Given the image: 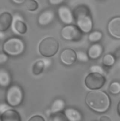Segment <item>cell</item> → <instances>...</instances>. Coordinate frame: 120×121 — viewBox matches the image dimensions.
<instances>
[{
    "mask_svg": "<svg viewBox=\"0 0 120 121\" xmlns=\"http://www.w3.org/2000/svg\"><path fill=\"white\" fill-rule=\"evenodd\" d=\"M25 6L27 10L34 11L37 9L39 5L35 0H27L25 2Z\"/></svg>",
    "mask_w": 120,
    "mask_h": 121,
    "instance_id": "obj_20",
    "label": "cell"
},
{
    "mask_svg": "<svg viewBox=\"0 0 120 121\" xmlns=\"http://www.w3.org/2000/svg\"><path fill=\"white\" fill-rule=\"evenodd\" d=\"M65 106V104L63 100L60 99H56L51 105V111L53 113H58L64 109Z\"/></svg>",
    "mask_w": 120,
    "mask_h": 121,
    "instance_id": "obj_18",
    "label": "cell"
},
{
    "mask_svg": "<svg viewBox=\"0 0 120 121\" xmlns=\"http://www.w3.org/2000/svg\"><path fill=\"white\" fill-rule=\"evenodd\" d=\"M87 105L92 109L98 112L106 111L110 106V99L104 92L98 90L91 91L86 97Z\"/></svg>",
    "mask_w": 120,
    "mask_h": 121,
    "instance_id": "obj_1",
    "label": "cell"
},
{
    "mask_svg": "<svg viewBox=\"0 0 120 121\" xmlns=\"http://www.w3.org/2000/svg\"><path fill=\"white\" fill-rule=\"evenodd\" d=\"M9 108L8 106L5 104H3V105H1L0 107V112L1 114L5 112L8 110Z\"/></svg>",
    "mask_w": 120,
    "mask_h": 121,
    "instance_id": "obj_30",
    "label": "cell"
},
{
    "mask_svg": "<svg viewBox=\"0 0 120 121\" xmlns=\"http://www.w3.org/2000/svg\"><path fill=\"white\" fill-rule=\"evenodd\" d=\"M28 121H45V120L41 116H35L31 117Z\"/></svg>",
    "mask_w": 120,
    "mask_h": 121,
    "instance_id": "obj_29",
    "label": "cell"
},
{
    "mask_svg": "<svg viewBox=\"0 0 120 121\" xmlns=\"http://www.w3.org/2000/svg\"><path fill=\"white\" fill-rule=\"evenodd\" d=\"M102 47L98 44L93 45L89 50V56L91 59H95L98 58L103 52Z\"/></svg>",
    "mask_w": 120,
    "mask_h": 121,
    "instance_id": "obj_16",
    "label": "cell"
},
{
    "mask_svg": "<svg viewBox=\"0 0 120 121\" xmlns=\"http://www.w3.org/2000/svg\"><path fill=\"white\" fill-rule=\"evenodd\" d=\"M25 48L23 40L17 37L9 38L3 45V50L4 52L13 56L21 55L24 51Z\"/></svg>",
    "mask_w": 120,
    "mask_h": 121,
    "instance_id": "obj_2",
    "label": "cell"
},
{
    "mask_svg": "<svg viewBox=\"0 0 120 121\" xmlns=\"http://www.w3.org/2000/svg\"><path fill=\"white\" fill-rule=\"evenodd\" d=\"M58 15L61 21L66 25H70L74 21L73 14L70 9L66 5L61 6L58 10Z\"/></svg>",
    "mask_w": 120,
    "mask_h": 121,
    "instance_id": "obj_8",
    "label": "cell"
},
{
    "mask_svg": "<svg viewBox=\"0 0 120 121\" xmlns=\"http://www.w3.org/2000/svg\"><path fill=\"white\" fill-rule=\"evenodd\" d=\"M1 121H20V117L17 112L8 109L2 114L1 117Z\"/></svg>",
    "mask_w": 120,
    "mask_h": 121,
    "instance_id": "obj_14",
    "label": "cell"
},
{
    "mask_svg": "<svg viewBox=\"0 0 120 121\" xmlns=\"http://www.w3.org/2000/svg\"><path fill=\"white\" fill-rule=\"evenodd\" d=\"M11 0L15 4H21L24 3L26 0Z\"/></svg>",
    "mask_w": 120,
    "mask_h": 121,
    "instance_id": "obj_32",
    "label": "cell"
},
{
    "mask_svg": "<svg viewBox=\"0 0 120 121\" xmlns=\"http://www.w3.org/2000/svg\"><path fill=\"white\" fill-rule=\"evenodd\" d=\"M55 17L54 11L51 9H48L42 12L38 18V23L42 26H46L52 22Z\"/></svg>",
    "mask_w": 120,
    "mask_h": 121,
    "instance_id": "obj_9",
    "label": "cell"
},
{
    "mask_svg": "<svg viewBox=\"0 0 120 121\" xmlns=\"http://www.w3.org/2000/svg\"><path fill=\"white\" fill-rule=\"evenodd\" d=\"M12 27L15 32L22 35L26 33L27 30V27L22 17L18 14H15L13 17Z\"/></svg>",
    "mask_w": 120,
    "mask_h": 121,
    "instance_id": "obj_11",
    "label": "cell"
},
{
    "mask_svg": "<svg viewBox=\"0 0 120 121\" xmlns=\"http://www.w3.org/2000/svg\"><path fill=\"white\" fill-rule=\"evenodd\" d=\"M66 117L62 114H58L52 117L49 121H68Z\"/></svg>",
    "mask_w": 120,
    "mask_h": 121,
    "instance_id": "obj_24",
    "label": "cell"
},
{
    "mask_svg": "<svg viewBox=\"0 0 120 121\" xmlns=\"http://www.w3.org/2000/svg\"><path fill=\"white\" fill-rule=\"evenodd\" d=\"M65 0H48L49 3L53 6H57L62 3Z\"/></svg>",
    "mask_w": 120,
    "mask_h": 121,
    "instance_id": "obj_28",
    "label": "cell"
},
{
    "mask_svg": "<svg viewBox=\"0 0 120 121\" xmlns=\"http://www.w3.org/2000/svg\"><path fill=\"white\" fill-rule=\"evenodd\" d=\"M59 44L54 38L47 37L40 43L39 50L40 54L45 57H51L56 54L58 51Z\"/></svg>",
    "mask_w": 120,
    "mask_h": 121,
    "instance_id": "obj_3",
    "label": "cell"
},
{
    "mask_svg": "<svg viewBox=\"0 0 120 121\" xmlns=\"http://www.w3.org/2000/svg\"><path fill=\"white\" fill-rule=\"evenodd\" d=\"M11 82V77L8 72L5 70L0 71V85L3 87H6Z\"/></svg>",
    "mask_w": 120,
    "mask_h": 121,
    "instance_id": "obj_17",
    "label": "cell"
},
{
    "mask_svg": "<svg viewBox=\"0 0 120 121\" xmlns=\"http://www.w3.org/2000/svg\"><path fill=\"white\" fill-rule=\"evenodd\" d=\"M77 57L80 60L83 62H86L89 59L87 55L84 52H79L77 54Z\"/></svg>",
    "mask_w": 120,
    "mask_h": 121,
    "instance_id": "obj_26",
    "label": "cell"
},
{
    "mask_svg": "<svg viewBox=\"0 0 120 121\" xmlns=\"http://www.w3.org/2000/svg\"><path fill=\"white\" fill-rule=\"evenodd\" d=\"M115 61L114 57L110 54L105 55L103 59V63L106 66H111L114 64Z\"/></svg>",
    "mask_w": 120,
    "mask_h": 121,
    "instance_id": "obj_22",
    "label": "cell"
},
{
    "mask_svg": "<svg viewBox=\"0 0 120 121\" xmlns=\"http://www.w3.org/2000/svg\"><path fill=\"white\" fill-rule=\"evenodd\" d=\"M23 91L20 86L16 85L10 86L6 94V99L8 104L12 107L18 106L23 99Z\"/></svg>",
    "mask_w": 120,
    "mask_h": 121,
    "instance_id": "obj_4",
    "label": "cell"
},
{
    "mask_svg": "<svg viewBox=\"0 0 120 121\" xmlns=\"http://www.w3.org/2000/svg\"><path fill=\"white\" fill-rule=\"evenodd\" d=\"M65 113L66 118L70 121H80L81 119V114L74 109H67L65 111Z\"/></svg>",
    "mask_w": 120,
    "mask_h": 121,
    "instance_id": "obj_15",
    "label": "cell"
},
{
    "mask_svg": "<svg viewBox=\"0 0 120 121\" xmlns=\"http://www.w3.org/2000/svg\"><path fill=\"white\" fill-rule=\"evenodd\" d=\"M110 91L113 94H117L120 92V84L118 82H115L110 85L109 87Z\"/></svg>",
    "mask_w": 120,
    "mask_h": 121,
    "instance_id": "obj_23",
    "label": "cell"
},
{
    "mask_svg": "<svg viewBox=\"0 0 120 121\" xmlns=\"http://www.w3.org/2000/svg\"><path fill=\"white\" fill-rule=\"evenodd\" d=\"M118 113L120 116V102L119 103L118 105Z\"/></svg>",
    "mask_w": 120,
    "mask_h": 121,
    "instance_id": "obj_33",
    "label": "cell"
},
{
    "mask_svg": "<svg viewBox=\"0 0 120 121\" xmlns=\"http://www.w3.org/2000/svg\"><path fill=\"white\" fill-rule=\"evenodd\" d=\"M61 37L68 41H77L80 40L82 37L80 29L74 25H67L61 31Z\"/></svg>",
    "mask_w": 120,
    "mask_h": 121,
    "instance_id": "obj_5",
    "label": "cell"
},
{
    "mask_svg": "<svg viewBox=\"0 0 120 121\" xmlns=\"http://www.w3.org/2000/svg\"><path fill=\"white\" fill-rule=\"evenodd\" d=\"M102 37V34L101 32L95 31L89 35V39L91 42H96L100 40Z\"/></svg>",
    "mask_w": 120,
    "mask_h": 121,
    "instance_id": "obj_21",
    "label": "cell"
},
{
    "mask_svg": "<svg viewBox=\"0 0 120 121\" xmlns=\"http://www.w3.org/2000/svg\"><path fill=\"white\" fill-rule=\"evenodd\" d=\"M109 33L114 37L120 39V17L112 19L108 25Z\"/></svg>",
    "mask_w": 120,
    "mask_h": 121,
    "instance_id": "obj_12",
    "label": "cell"
},
{
    "mask_svg": "<svg viewBox=\"0 0 120 121\" xmlns=\"http://www.w3.org/2000/svg\"><path fill=\"white\" fill-rule=\"evenodd\" d=\"M105 81V79L101 74L92 73L86 77L85 83L87 87L89 89L96 90L102 87Z\"/></svg>",
    "mask_w": 120,
    "mask_h": 121,
    "instance_id": "obj_7",
    "label": "cell"
},
{
    "mask_svg": "<svg viewBox=\"0 0 120 121\" xmlns=\"http://www.w3.org/2000/svg\"><path fill=\"white\" fill-rule=\"evenodd\" d=\"M77 58L75 52L71 49H66L61 52L60 55L61 61L64 65H70L74 63Z\"/></svg>",
    "mask_w": 120,
    "mask_h": 121,
    "instance_id": "obj_10",
    "label": "cell"
},
{
    "mask_svg": "<svg viewBox=\"0 0 120 121\" xmlns=\"http://www.w3.org/2000/svg\"><path fill=\"white\" fill-rule=\"evenodd\" d=\"M100 121H112L109 117L106 116H101L100 118Z\"/></svg>",
    "mask_w": 120,
    "mask_h": 121,
    "instance_id": "obj_31",
    "label": "cell"
},
{
    "mask_svg": "<svg viewBox=\"0 0 120 121\" xmlns=\"http://www.w3.org/2000/svg\"><path fill=\"white\" fill-rule=\"evenodd\" d=\"M75 14L77 24L80 30L85 33L90 32L92 29V23L90 17L80 9L77 10Z\"/></svg>",
    "mask_w": 120,
    "mask_h": 121,
    "instance_id": "obj_6",
    "label": "cell"
},
{
    "mask_svg": "<svg viewBox=\"0 0 120 121\" xmlns=\"http://www.w3.org/2000/svg\"><path fill=\"white\" fill-rule=\"evenodd\" d=\"M8 59V55L6 54L1 53L0 54V63L4 64L5 63Z\"/></svg>",
    "mask_w": 120,
    "mask_h": 121,
    "instance_id": "obj_27",
    "label": "cell"
},
{
    "mask_svg": "<svg viewBox=\"0 0 120 121\" xmlns=\"http://www.w3.org/2000/svg\"><path fill=\"white\" fill-rule=\"evenodd\" d=\"M91 71L92 73H96L99 74H103L104 73L103 68L98 65H93L90 68Z\"/></svg>",
    "mask_w": 120,
    "mask_h": 121,
    "instance_id": "obj_25",
    "label": "cell"
},
{
    "mask_svg": "<svg viewBox=\"0 0 120 121\" xmlns=\"http://www.w3.org/2000/svg\"><path fill=\"white\" fill-rule=\"evenodd\" d=\"M13 17L8 12H4L0 15V31L4 32L7 30L12 24Z\"/></svg>",
    "mask_w": 120,
    "mask_h": 121,
    "instance_id": "obj_13",
    "label": "cell"
},
{
    "mask_svg": "<svg viewBox=\"0 0 120 121\" xmlns=\"http://www.w3.org/2000/svg\"><path fill=\"white\" fill-rule=\"evenodd\" d=\"M45 65L43 60H40L36 62L32 67V72L33 74L35 75L40 74L43 72Z\"/></svg>",
    "mask_w": 120,
    "mask_h": 121,
    "instance_id": "obj_19",
    "label": "cell"
}]
</instances>
